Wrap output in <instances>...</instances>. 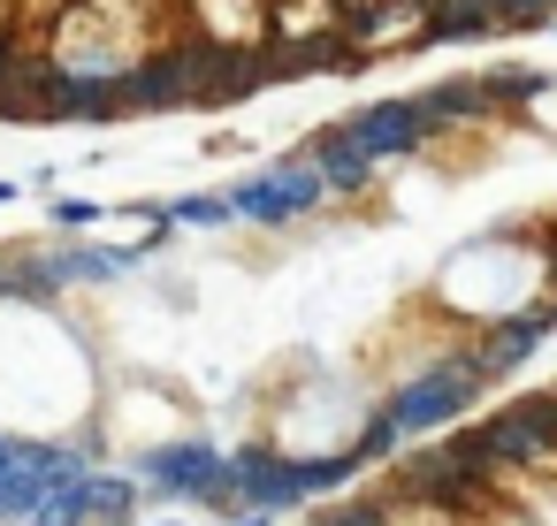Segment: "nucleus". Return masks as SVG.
Wrapping results in <instances>:
<instances>
[{
    "label": "nucleus",
    "mask_w": 557,
    "mask_h": 526,
    "mask_svg": "<svg viewBox=\"0 0 557 526\" xmlns=\"http://www.w3.org/2000/svg\"><path fill=\"white\" fill-rule=\"evenodd\" d=\"M488 397V374L466 359V343L458 351H435V366H420L412 381H397L389 397H382V412L397 419V435L412 442V435H443V427H458L473 404Z\"/></svg>",
    "instance_id": "1"
},
{
    "label": "nucleus",
    "mask_w": 557,
    "mask_h": 526,
    "mask_svg": "<svg viewBox=\"0 0 557 526\" xmlns=\"http://www.w3.org/2000/svg\"><path fill=\"white\" fill-rule=\"evenodd\" d=\"M138 488L161 496V503H207V511H230L237 518V480H230V450L214 442H161L138 458Z\"/></svg>",
    "instance_id": "2"
},
{
    "label": "nucleus",
    "mask_w": 557,
    "mask_h": 526,
    "mask_svg": "<svg viewBox=\"0 0 557 526\" xmlns=\"http://www.w3.org/2000/svg\"><path fill=\"white\" fill-rule=\"evenodd\" d=\"M230 206H237V222L283 229V222L329 206V184H321V168H313L306 153H290V161H268V168H252L245 184H230Z\"/></svg>",
    "instance_id": "3"
},
{
    "label": "nucleus",
    "mask_w": 557,
    "mask_h": 526,
    "mask_svg": "<svg viewBox=\"0 0 557 526\" xmlns=\"http://www.w3.org/2000/svg\"><path fill=\"white\" fill-rule=\"evenodd\" d=\"M488 480H473V473H458L435 442L428 450H397V465H389V503H420V511H443V518H473V511H488Z\"/></svg>",
    "instance_id": "4"
},
{
    "label": "nucleus",
    "mask_w": 557,
    "mask_h": 526,
    "mask_svg": "<svg viewBox=\"0 0 557 526\" xmlns=\"http://www.w3.org/2000/svg\"><path fill=\"white\" fill-rule=\"evenodd\" d=\"M199 54L207 47H161L123 70V115H176L199 108Z\"/></svg>",
    "instance_id": "5"
},
{
    "label": "nucleus",
    "mask_w": 557,
    "mask_h": 526,
    "mask_svg": "<svg viewBox=\"0 0 557 526\" xmlns=\"http://www.w3.org/2000/svg\"><path fill=\"white\" fill-rule=\"evenodd\" d=\"M557 336V298H534V305H519V313H504V321H488L473 343H466V359L488 374V389L504 381V374H519L542 343Z\"/></svg>",
    "instance_id": "6"
},
{
    "label": "nucleus",
    "mask_w": 557,
    "mask_h": 526,
    "mask_svg": "<svg viewBox=\"0 0 557 526\" xmlns=\"http://www.w3.org/2000/svg\"><path fill=\"white\" fill-rule=\"evenodd\" d=\"M268 85H283L275 47H207L199 54V108H230L245 92H268Z\"/></svg>",
    "instance_id": "7"
},
{
    "label": "nucleus",
    "mask_w": 557,
    "mask_h": 526,
    "mask_svg": "<svg viewBox=\"0 0 557 526\" xmlns=\"http://www.w3.org/2000/svg\"><path fill=\"white\" fill-rule=\"evenodd\" d=\"M123 115V70H54L47 123H115Z\"/></svg>",
    "instance_id": "8"
},
{
    "label": "nucleus",
    "mask_w": 557,
    "mask_h": 526,
    "mask_svg": "<svg viewBox=\"0 0 557 526\" xmlns=\"http://www.w3.org/2000/svg\"><path fill=\"white\" fill-rule=\"evenodd\" d=\"M344 130H351V138L374 153V161H412V153H428V146H435L412 100H374V108L344 115Z\"/></svg>",
    "instance_id": "9"
},
{
    "label": "nucleus",
    "mask_w": 557,
    "mask_h": 526,
    "mask_svg": "<svg viewBox=\"0 0 557 526\" xmlns=\"http://www.w3.org/2000/svg\"><path fill=\"white\" fill-rule=\"evenodd\" d=\"M230 480H237V511H268V518L298 511L290 458H283V450H268V442H245V450H230Z\"/></svg>",
    "instance_id": "10"
},
{
    "label": "nucleus",
    "mask_w": 557,
    "mask_h": 526,
    "mask_svg": "<svg viewBox=\"0 0 557 526\" xmlns=\"http://www.w3.org/2000/svg\"><path fill=\"white\" fill-rule=\"evenodd\" d=\"M298 153H306V161L321 168V184H329V199H367V191H374V168H382V161H374V153H367V146H359V138L344 130V123H329V130H313V138H306Z\"/></svg>",
    "instance_id": "11"
},
{
    "label": "nucleus",
    "mask_w": 557,
    "mask_h": 526,
    "mask_svg": "<svg viewBox=\"0 0 557 526\" xmlns=\"http://www.w3.org/2000/svg\"><path fill=\"white\" fill-rule=\"evenodd\" d=\"M412 108H420L428 138H443V130H466V123H488V115H496L488 77H443V85H435V92H420Z\"/></svg>",
    "instance_id": "12"
},
{
    "label": "nucleus",
    "mask_w": 557,
    "mask_h": 526,
    "mask_svg": "<svg viewBox=\"0 0 557 526\" xmlns=\"http://www.w3.org/2000/svg\"><path fill=\"white\" fill-rule=\"evenodd\" d=\"M481 435H488V450H496V465L504 473H527V465H557V442L519 412V404H504V412H488L481 419Z\"/></svg>",
    "instance_id": "13"
},
{
    "label": "nucleus",
    "mask_w": 557,
    "mask_h": 526,
    "mask_svg": "<svg viewBox=\"0 0 557 526\" xmlns=\"http://www.w3.org/2000/svg\"><path fill=\"white\" fill-rule=\"evenodd\" d=\"M367 54L344 39V32H321V39H290L283 54H275V70L283 77H321V70H359Z\"/></svg>",
    "instance_id": "14"
},
{
    "label": "nucleus",
    "mask_w": 557,
    "mask_h": 526,
    "mask_svg": "<svg viewBox=\"0 0 557 526\" xmlns=\"http://www.w3.org/2000/svg\"><path fill=\"white\" fill-rule=\"evenodd\" d=\"M54 267H62L70 290H100V283L131 275V252L123 245H54Z\"/></svg>",
    "instance_id": "15"
},
{
    "label": "nucleus",
    "mask_w": 557,
    "mask_h": 526,
    "mask_svg": "<svg viewBox=\"0 0 557 526\" xmlns=\"http://www.w3.org/2000/svg\"><path fill=\"white\" fill-rule=\"evenodd\" d=\"M367 465L351 458V450H329V458H290V488H298V503H313V496H336V488H351Z\"/></svg>",
    "instance_id": "16"
},
{
    "label": "nucleus",
    "mask_w": 557,
    "mask_h": 526,
    "mask_svg": "<svg viewBox=\"0 0 557 526\" xmlns=\"http://www.w3.org/2000/svg\"><path fill=\"white\" fill-rule=\"evenodd\" d=\"M138 496H146V488H138L131 473H92V480H85V526H123V518L138 511Z\"/></svg>",
    "instance_id": "17"
},
{
    "label": "nucleus",
    "mask_w": 557,
    "mask_h": 526,
    "mask_svg": "<svg viewBox=\"0 0 557 526\" xmlns=\"http://www.w3.org/2000/svg\"><path fill=\"white\" fill-rule=\"evenodd\" d=\"M169 214H176L184 229H222V222H237L230 191H184V199H169Z\"/></svg>",
    "instance_id": "18"
},
{
    "label": "nucleus",
    "mask_w": 557,
    "mask_h": 526,
    "mask_svg": "<svg viewBox=\"0 0 557 526\" xmlns=\"http://www.w3.org/2000/svg\"><path fill=\"white\" fill-rule=\"evenodd\" d=\"M397 450H405V435H397V419L374 404L367 427H359V442H351V458H359V465H382V458H397Z\"/></svg>",
    "instance_id": "19"
},
{
    "label": "nucleus",
    "mask_w": 557,
    "mask_h": 526,
    "mask_svg": "<svg viewBox=\"0 0 557 526\" xmlns=\"http://www.w3.org/2000/svg\"><path fill=\"white\" fill-rule=\"evenodd\" d=\"M389 496H344V503H329V511H313V526H389Z\"/></svg>",
    "instance_id": "20"
},
{
    "label": "nucleus",
    "mask_w": 557,
    "mask_h": 526,
    "mask_svg": "<svg viewBox=\"0 0 557 526\" xmlns=\"http://www.w3.org/2000/svg\"><path fill=\"white\" fill-rule=\"evenodd\" d=\"M542 92H549L542 70H488V100H496V108H527V100H542Z\"/></svg>",
    "instance_id": "21"
},
{
    "label": "nucleus",
    "mask_w": 557,
    "mask_h": 526,
    "mask_svg": "<svg viewBox=\"0 0 557 526\" xmlns=\"http://www.w3.org/2000/svg\"><path fill=\"white\" fill-rule=\"evenodd\" d=\"M511 404H519V412H527V419L557 442V381H549V389H527V397H511Z\"/></svg>",
    "instance_id": "22"
},
{
    "label": "nucleus",
    "mask_w": 557,
    "mask_h": 526,
    "mask_svg": "<svg viewBox=\"0 0 557 526\" xmlns=\"http://www.w3.org/2000/svg\"><path fill=\"white\" fill-rule=\"evenodd\" d=\"M92 222H108L100 199H54V229H92Z\"/></svg>",
    "instance_id": "23"
},
{
    "label": "nucleus",
    "mask_w": 557,
    "mask_h": 526,
    "mask_svg": "<svg viewBox=\"0 0 557 526\" xmlns=\"http://www.w3.org/2000/svg\"><path fill=\"white\" fill-rule=\"evenodd\" d=\"M16 62H24V47H16L9 32H0V85H9V77H16Z\"/></svg>",
    "instance_id": "24"
},
{
    "label": "nucleus",
    "mask_w": 557,
    "mask_h": 526,
    "mask_svg": "<svg viewBox=\"0 0 557 526\" xmlns=\"http://www.w3.org/2000/svg\"><path fill=\"white\" fill-rule=\"evenodd\" d=\"M542 283H549V298H557V229H549V245H542Z\"/></svg>",
    "instance_id": "25"
},
{
    "label": "nucleus",
    "mask_w": 557,
    "mask_h": 526,
    "mask_svg": "<svg viewBox=\"0 0 557 526\" xmlns=\"http://www.w3.org/2000/svg\"><path fill=\"white\" fill-rule=\"evenodd\" d=\"M527 9H534V24H557V0H527Z\"/></svg>",
    "instance_id": "26"
},
{
    "label": "nucleus",
    "mask_w": 557,
    "mask_h": 526,
    "mask_svg": "<svg viewBox=\"0 0 557 526\" xmlns=\"http://www.w3.org/2000/svg\"><path fill=\"white\" fill-rule=\"evenodd\" d=\"M230 526H275V518H268V511H237Z\"/></svg>",
    "instance_id": "27"
},
{
    "label": "nucleus",
    "mask_w": 557,
    "mask_h": 526,
    "mask_svg": "<svg viewBox=\"0 0 557 526\" xmlns=\"http://www.w3.org/2000/svg\"><path fill=\"white\" fill-rule=\"evenodd\" d=\"M0 305H16V290H9V252H0Z\"/></svg>",
    "instance_id": "28"
},
{
    "label": "nucleus",
    "mask_w": 557,
    "mask_h": 526,
    "mask_svg": "<svg viewBox=\"0 0 557 526\" xmlns=\"http://www.w3.org/2000/svg\"><path fill=\"white\" fill-rule=\"evenodd\" d=\"M9 199H16V184H0V206H9Z\"/></svg>",
    "instance_id": "29"
}]
</instances>
